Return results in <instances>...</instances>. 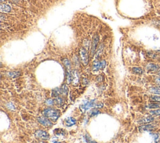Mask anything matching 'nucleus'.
Returning <instances> with one entry per match:
<instances>
[{
    "label": "nucleus",
    "instance_id": "obj_33",
    "mask_svg": "<svg viewBox=\"0 0 160 143\" xmlns=\"http://www.w3.org/2000/svg\"><path fill=\"white\" fill-rule=\"evenodd\" d=\"M158 24H159V25H160V21H158Z\"/></svg>",
    "mask_w": 160,
    "mask_h": 143
},
{
    "label": "nucleus",
    "instance_id": "obj_12",
    "mask_svg": "<svg viewBox=\"0 0 160 143\" xmlns=\"http://www.w3.org/2000/svg\"><path fill=\"white\" fill-rule=\"evenodd\" d=\"M149 91L153 94L160 96V86L151 87L149 89Z\"/></svg>",
    "mask_w": 160,
    "mask_h": 143
},
{
    "label": "nucleus",
    "instance_id": "obj_27",
    "mask_svg": "<svg viewBox=\"0 0 160 143\" xmlns=\"http://www.w3.org/2000/svg\"><path fill=\"white\" fill-rule=\"evenodd\" d=\"M46 104H47V105H54V104H55V103H54V101H53V100H52V99H48L47 101H46Z\"/></svg>",
    "mask_w": 160,
    "mask_h": 143
},
{
    "label": "nucleus",
    "instance_id": "obj_25",
    "mask_svg": "<svg viewBox=\"0 0 160 143\" xmlns=\"http://www.w3.org/2000/svg\"><path fill=\"white\" fill-rule=\"evenodd\" d=\"M103 50V45H101V46H99V50H98V52H97V53H96V58H98V57H99L100 56H101V53H102Z\"/></svg>",
    "mask_w": 160,
    "mask_h": 143
},
{
    "label": "nucleus",
    "instance_id": "obj_1",
    "mask_svg": "<svg viewBox=\"0 0 160 143\" xmlns=\"http://www.w3.org/2000/svg\"><path fill=\"white\" fill-rule=\"evenodd\" d=\"M43 115L46 118L53 121H56L60 116V111L53 108H48L44 110Z\"/></svg>",
    "mask_w": 160,
    "mask_h": 143
},
{
    "label": "nucleus",
    "instance_id": "obj_10",
    "mask_svg": "<svg viewBox=\"0 0 160 143\" xmlns=\"http://www.w3.org/2000/svg\"><path fill=\"white\" fill-rule=\"evenodd\" d=\"M38 121L40 124L45 127H51L53 125V124L51 122L50 120L45 117H38Z\"/></svg>",
    "mask_w": 160,
    "mask_h": 143
},
{
    "label": "nucleus",
    "instance_id": "obj_18",
    "mask_svg": "<svg viewBox=\"0 0 160 143\" xmlns=\"http://www.w3.org/2000/svg\"><path fill=\"white\" fill-rule=\"evenodd\" d=\"M132 71L134 73L138 75H141L143 73V70L140 67H133L132 69Z\"/></svg>",
    "mask_w": 160,
    "mask_h": 143
},
{
    "label": "nucleus",
    "instance_id": "obj_28",
    "mask_svg": "<svg viewBox=\"0 0 160 143\" xmlns=\"http://www.w3.org/2000/svg\"><path fill=\"white\" fill-rule=\"evenodd\" d=\"M156 84H159V85H160V77H158V78H156Z\"/></svg>",
    "mask_w": 160,
    "mask_h": 143
},
{
    "label": "nucleus",
    "instance_id": "obj_16",
    "mask_svg": "<svg viewBox=\"0 0 160 143\" xmlns=\"http://www.w3.org/2000/svg\"><path fill=\"white\" fill-rule=\"evenodd\" d=\"M60 94H62L61 88H60V89H59V88H56L55 89L53 90V92H52V96H53V97H59Z\"/></svg>",
    "mask_w": 160,
    "mask_h": 143
},
{
    "label": "nucleus",
    "instance_id": "obj_22",
    "mask_svg": "<svg viewBox=\"0 0 160 143\" xmlns=\"http://www.w3.org/2000/svg\"><path fill=\"white\" fill-rule=\"evenodd\" d=\"M54 103L58 105H61L63 104V99L61 98V97H56V99L54 100Z\"/></svg>",
    "mask_w": 160,
    "mask_h": 143
},
{
    "label": "nucleus",
    "instance_id": "obj_19",
    "mask_svg": "<svg viewBox=\"0 0 160 143\" xmlns=\"http://www.w3.org/2000/svg\"><path fill=\"white\" fill-rule=\"evenodd\" d=\"M7 75L12 78H15L20 75V72H10L7 73Z\"/></svg>",
    "mask_w": 160,
    "mask_h": 143
},
{
    "label": "nucleus",
    "instance_id": "obj_21",
    "mask_svg": "<svg viewBox=\"0 0 160 143\" xmlns=\"http://www.w3.org/2000/svg\"><path fill=\"white\" fill-rule=\"evenodd\" d=\"M150 115H151V116H160V109L151 110V111H150Z\"/></svg>",
    "mask_w": 160,
    "mask_h": 143
},
{
    "label": "nucleus",
    "instance_id": "obj_15",
    "mask_svg": "<svg viewBox=\"0 0 160 143\" xmlns=\"http://www.w3.org/2000/svg\"><path fill=\"white\" fill-rule=\"evenodd\" d=\"M152 136V139H153V142L152 143H158L159 142L160 139V135L158 133H153L151 134Z\"/></svg>",
    "mask_w": 160,
    "mask_h": 143
},
{
    "label": "nucleus",
    "instance_id": "obj_5",
    "mask_svg": "<svg viewBox=\"0 0 160 143\" xmlns=\"http://www.w3.org/2000/svg\"><path fill=\"white\" fill-rule=\"evenodd\" d=\"M99 37L98 35H95L93 38V41H92L91 45V56L93 57V55L95 53L96 50L97 45H98V42H99Z\"/></svg>",
    "mask_w": 160,
    "mask_h": 143
},
{
    "label": "nucleus",
    "instance_id": "obj_17",
    "mask_svg": "<svg viewBox=\"0 0 160 143\" xmlns=\"http://www.w3.org/2000/svg\"><path fill=\"white\" fill-rule=\"evenodd\" d=\"M148 107L150 109H158L160 108L159 103H151L148 105Z\"/></svg>",
    "mask_w": 160,
    "mask_h": 143
},
{
    "label": "nucleus",
    "instance_id": "obj_32",
    "mask_svg": "<svg viewBox=\"0 0 160 143\" xmlns=\"http://www.w3.org/2000/svg\"><path fill=\"white\" fill-rule=\"evenodd\" d=\"M5 0H1V3H3V1H5Z\"/></svg>",
    "mask_w": 160,
    "mask_h": 143
},
{
    "label": "nucleus",
    "instance_id": "obj_26",
    "mask_svg": "<svg viewBox=\"0 0 160 143\" xmlns=\"http://www.w3.org/2000/svg\"><path fill=\"white\" fill-rule=\"evenodd\" d=\"M63 64L65 65V67H66L67 69H69V68L70 67V61L68 60V59H64L63 60Z\"/></svg>",
    "mask_w": 160,
    "mask_h": 143
},
{
    "label": "nucleus",
    "instance_id": "obj_7",
    "mask_svg": "<svg viewBox=\"0 0 160 143\" xmlns=\"http://www.w3.org/2000/svg\"><path fill=\"white\" fill-rule=\"evenodd\" d=\"M146 69L147 71L149 72H158L160 70V66L158 64L150 63H148L146 65Z\"/></svg>",
    "mask_w": 160,
    "mask_h": 143
},
{
    "label": "nucleus",
    "instance_id": "obj_13",
    "mask_svg": "<svg viewBox=\"0 0 160 143\" xmlns=\"http://www.w3.org/2000/svg\"><path fill=\"white\" fill-rule=\"evenodd\" d=\"M0 10L2 13H9L11 10V8L8 5H1Z\"/></svg>",
    "mask_w": 160,
    "mask_h": 143
},
{
    "label": "nucleus",
    "instance_id": "obj_11",
    "mask_svg": "<svg viewBox=\"0 0 160 143\" xmlns=\"http://www.w3.org/2000/svg\"><path fill=\"white\" fill-rule=\"evenodd\" d=\"M72 73V82L74 85H76L79 82V75L76 71H73Z\"/></svg>",
    "mask_w": 160,
    "mask_h": 143
},
{
    "label": "nucleus",
    "instance_id": "obj_4",
    "mask_svg": "<svg viewBox=\"0 0 160 143\" xmlns=\"http://www.w3.org/2000/svg\"><path fill=\"white\" fill-rule=\"evenodd\" d=\"M35 136L37 138L42 140H48L50 138V135L47 132L43 130H38L35 133Z\"/></svg>",
    "mask_w": 160,
    "mask_h": 143
},
{
    "label": "nucleus",
    "instance_id": "obj_31",
    "mask_svg": "<svg viewBox=\"0 0 160 143\" xmlns=\"http://www.w3.org/2000/svg\"><path fill=\"white\" fill-rule=\"evenodd\" d=\"M53 143H61V142H57V141H54V142H53Z\"/></svg>",
    "mask_w": 160,
    "mask_h": 143
},
{
    "label": "nucleus",
    "instance_id": "obj_29",
    "mask_svg": "<svg viewBox=\"0 0 160 143\" xmlns=\"http://www.w3.org/2000/svg\"><path fill=\"white\" fill-rule=\"evenodd\" d=\"M4 19H5V16L3 17V14H1V20L3 21Z\"/></svg>",
    "mask_w": 160,
    "mask_h": 143
},
{
    "label": "nucleus",
    "instance_id": "obj_23",
    "mask_svg": "<svg viewBox=\"0 0 160 143\" xmlns=\"http://www.w3.org/2000/svg\"><path fill=\"white\" fill-rule=\"evenodd\" d=\"M61 92H62V94L67 95L68 92V87L66 86L65 84L63 85V86L61 87Z\"/></svg>",
    "mask_w": 160,
    "mask_h": 143
},
{
    "label": "nucleus",
    "instance_id": "obj_14",
    "mask_svg": "<svg viewBox=\"0 0 160 143\" xmlns=\"http://www.w3.org/2000/svg\"><path fill=\"white\" fill-rule=\"evenodd\" d=\"M76 121L74 118H73V117H68L65 121V124L68 127L74 125L76 124Z\"/></svg>",
    "mask_w": 160,
    "mask_h": 143
},
{
    "label": "nucleus",
    "instance_id": "obj_3",
    "mask_svg": "<svg viewBox=\"0 0 160 143\" xmlns=\"http://www.w3.org/2000/svg\"><path fill=\"white\" fill-rule=\"evenodd\" d=\"M96 104L97 103H96L95 100H92V101H88V102H85V104H82V105L80 106V109H81L83 111L85 112L89 110L91 108L96 107Z\"/></svg>",
    "mask_w": 160,
    "mask_h": 143
},
{
    "label": "nucleus",
    "instance_id": "obj_30",
    "mask_svg": "<svg viewBox=\"0 0 160 143\" xmlns=\"http://www.w3.org/2000/svg\"><path fill=\"white\" fill-rule=\"evenodd\" d=\"M157 75H159L160 77V70L158 72H157Z\"/></svg>",
    "mask_w": 160,
    "mask_h": 143
},
{
    "label": "nucleus",
    "instance_id": "obj_8",
    "mask_svg": "<svg viewBox=\"0 0 160 143\" xmlns=\"http://www.w3.org/2000/svg\"><path fill=\"white\" fill-rule=\"evenodd\" d=\"M156 129V126L153 124H145L139 127L140 131H153Z\"/></svg>",
    "mask_w": 160,
    "mask_h": 143
},
{
    "label": "nucleus",
    "instance_id": "obj_24",
    "mask_svg": "<svg viewBox=\"0 0 160 143\" xmlns=\"http://www.w3.org/2000/svg\"><path fill=\"white\" fill-rule=\"evenodd\" d=\"M90 113V117H93V116L98 115V114L100 113V112L98 110H97V109H93V110H92Z\"/></svg>",
    "mask_w": 160,
    "mask_h": 143
},
{
    "label": "nucleus",
    "instance_id": "obj_9",
    "mask_svg": "<svg viewBox=\"0 0 160 143\" xmlns=\"http://www.w3.org/2000/svg\"><path fill=\"white\" fill-rule=\"evenodd\" d=\"M154 121V118L152 116H147L146 117H143V118L141 119L138 121L139 124H148L151 122H153Z\"/></svg>",
    "mask_w": 160,
    "mask_h": 143
},
{
    "label": "nucleus",
    "instance_id": "obj_2",
    "mask_svg": "<svg viewBox=\"0 0 160 143\" xmlns=\"http://www.w3.org/2000/svg\"><path fill=\"white\" fill-rule=\"evenodd\" d=\"M79 56L81 61L84 65H87L88 63V53L86 49L81 48L79 50Z\"/></svg>",
    "mask_w": 160,
    "mask_h": 143
},
{
    "label": "nucleus",
    "instance_id": "obj_20",
    "mask_svg": "<svg viewBox=\"0 0 160 143\" xmlns=\"http://www.w3.org/2000/svg\"><path fill=\"white\" fill-rule=\"evenodd\" d=\"M150 101L160 103V96L155 95V96H152L150 97Z\"/></svg>",
    "mask_w": 160,
    "mask_h": 143
},
{
    "label": "nucleus",
    "instance_id": "obj_6",
    "mask_svg": "<svg viewBox=\"0 0 160 143\" xmlns=\"http://www.w3.org/2000/svg\"><path fill=\"white\" fill-rule=\"evenodd\" d=\"M106 62L105 60L94 61L93 65V70H99L100 69H105L106 67Z\"/></svg>",
    "mask_w": 160,
    "mask_h": 143
}]
</instances>
